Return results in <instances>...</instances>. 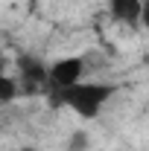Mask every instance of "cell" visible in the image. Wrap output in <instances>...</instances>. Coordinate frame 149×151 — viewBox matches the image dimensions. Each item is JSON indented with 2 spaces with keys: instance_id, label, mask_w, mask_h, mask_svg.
<instances>
[{
  "instance_id": "6da1fadb",
  "label": "cell",
  "mask_w": 149,
  "mask_h": 151,
  "mask_svg": "<svg viewBox=\"0 0 149 151\" xmlns=\"http://www.w3.org/2000/svg\"><path fill=\"white\" fill-rule=\"evenodd\" d=\"M117 93V84L108 81H79L67 90H53V105H61L67 111H73L79 119H96L99 113L105 111V105L111 102V96Z\"/></svg>"
},
{
  "instance_id": "7a4b0ae2",
  "label": "cell",
  "mask_w": 149,
  "mask_h": 151,
  "mask_svg": "<svg viewBox=\"0 0 149 151\" xmlns=\"http://www.w3.org/2000/svg\"><path fill=\"white\" fill-rule=\"evenodd\" d=\"M15 78L20 84V93L50 90V64H44L32 55H20L15 61Z\"/></svg>"
},
{
  "instance_id": "3957f363",
  "label": "cell",
  "mask_w": 149,
  "mask_h": 151,
  "mask_svg": "<svg viewBox=\"0 0 149 151\" xmlns=\"http://www.w3.org/2000/svg\"><path fill=\"white\" fill-rule=\"evenodd\" d=\"M79 81H85V58L82 55H64L50 64V93L67 90Z\"/></svg>"
},
{
  "instance_id": "277c9868",
  "label": "cell",
  "mask_w": 149,
  "mask_h": 151,
  "mask_svg": "<svg viewBox=\"0 0 149 151\" xmlns=\"http://www.w3.org/2000/svg\"><path fill=\"white\" fill-rule=\"evenodd\" d=\"M140 6L143 0H108V15L120 26H140Z\"/></svg>"
},
{
  "instance_id": "5b68a950",
  "label": "cell",
  "mask_w": 149,
  "mask_h": 151,
  "mask_svg": "<svg viewBox=\"0 0 149 151\" xmlns=\"http://www.w3.org/2000/svg\"><path fill=\"white\" fill-rule=\"evenodd\" d=\"M18 96H20L18 78H15V76H9V73H0V108H9Z\"/></svg>"
},
{
  "instance_id": "8992f818",
  "label": "cell",
  "mask_w": 149,
  "mask_h": 151,
  "mask_svg": "<svg viewBox=\"0 0 149 151\" xmlns=\"http://www.w3.org/2000/svg\"><path fill=\"white\" fill-rule=\"evenodd\" d=\"M88 148H91V134L85 128H76L67 139V151H88Z\"/></svg>"
},
{
  "instance_id": "52a82bcc",
  "label": "cell",
  "mask_w": 149,
  "mask_h": 151,
  "mask_svg": "<svg viewBox=\"0 0 149 151\" xmlns=\"http://www.w3.org/2000/svg\"><path fill=\"white\" fill-rule=\"evenodd\" d=\"M140 29H149V0H143L140 6Z\"/></svg>"
},
{
  "instance_id": "ba28073f",
  "label": "cell",
  "mask_w": 149,
  "mask_h": 151,
  "mask_svg": "<svg viewBox=\"0 0 149 151\" xmlns=\"http://www.w3.org/2000/svg\"><path fill=\"white\" fill-rule=\"evenodd\" d=\"M15 151H35V148H15Z\"/></svg>"
}]
</instances>
